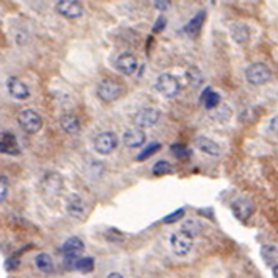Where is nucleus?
<instances>
[{
    "mask_svg": "<svg viewBox=\"0 0 278 278\" xmlns=\"http://www.w3.org/2000/svg\"><path fill=\"white\" fill-rule=\"evenodd\" d=\"M272 274H274L275 278H278V263L274 264V267H272Z\"/></svg>",
    "mask_w": 278,
    "mask_h": 278,
    "instance_id": "36",
    "label": "nucleus"
},
{
    "mask_svg": "<svg viewBox=\"0 0 278 278\" xmlns=\"http://www.w3.org/2000/svg\"><path fill=\"white\" fill-rule=\"evenodd\" d=\"M170 247H172L174 253L178 256H185L189 253V250L192 249V238L189 234H186L185 231H177L170 234Z\"/></svg>",
    "mask_w": 278,
    "mask_h": 278,
    "instance_id": "6",
    "label": "nucleus"
},
{
    "mask_svg": "<svg viewBox=\"0 0 278 278\" xmlns=\"http://www.w3.org/2000/svg\"><path fill=\"white\" fill-rule=\"evenodd\" d=\"M159 117H161V113L156 108H142L139 110L135 116V124L139 128H148V127H153Z\"/></svg>",
    "mask_w": 278,
    "mask_h": 278,
    "instance_id": "9",
    "label": "nucleus"
},
{
    "mask_svg": "<svg viewBox=\"0 0 278 278\" xmlns=\"http://www.w3.org/2000/svg\"><path fill=\"white\" fill-rule=\"evenodd\" d=\"M170 150H172V153L177 158H188L191 155V148L186 147L185 144H181V142L172 144V145H170Z\"/></svg>",
    "mask_w": 278,
    "mask_h": 278,
    "instance_id": "28",
    "label": "nucleus"
},
{
    "mask_svg": "<svg viewBox=\"0 0 278 278\" xmlns=\"http://www.w3.org/2000/svg\"><path fill=\"white\" fill-rule=\"evenodd\" d=\"M63 253L64 255H75V256H80V253L84 252V242L77 238V236H72L69 239L64 241L63 247H61Z\"/></svg>",
    "mask_w": 278,
    "mask_h": 278,
    "instance_id": "17",
    "label": "nucleus"
},
{
    "mask_svg": "<svg viewBox=\"0 0 278 278\" xmlns=\"http://www.w3.org/2000/svg\"><path fill=\"white\" fill-rule=\"evenodd\" d=\"M19 125L27 133H38L42 128V117L35 110H24L19 113L17 117Z\"/></svg>",
    "mask_w": 278,
    "mask_h": 278,
    "instance_id": "3",
    "label": "nucleus"
},
{
    "mask_svg": "<svg viewBox=\"0 0 278 278\" xmlns=\"http://www.w3.org/2000/svg\"><path fill=\"white\" fill-rule=\"evenodd\" d=\"M66 209L68 212L75 219H83L86 216V203L78 194H70L66 200Z\"/></svg>",
    "mask_w": 278,
    "mask_h": 278,
    "instance_id": "11",
    "label": "nucleus"
},
{
    "mask_svg": "<svg viewBox=\"0 0 278 278\" xmlns=\"http://www.w3.org/2000/svg\"><path fill=\"white\" fill-rule=\"evenodd\" d=\"M0 150H2V153L11 155V156H16L20 153V147H19L17 139L13 133H9V132L2 133V139H0Z\"/></svg>",
    "mask_w": 278,
    "mask_h": 278,
    "instance_id": "12",
    "label": "nucleus"
},
{
    "mask_svg": "<svg viewBox=\"0 0 278 278\" xmlns=\"http://www.w3.org/2000/svg\"><path fill=\"white\" fill-rule=\"evenodd\" d=\"M186 78H188V83L191 84V86H194V88H199L202 86V83H203V75H202V72L199 68L196 66H192L186 70Z\"/></svg>",
    "mask_w": 278,
    "mask_h": 278,
    "instance_id": "24",
    "label": "nucleus"
},
{
    "mask_svg": "<svg viewBox=\"0 0 278 278\" xmlns=\"http://www.w3.org/2000/svg\"><path fill=\"white\" fill-rule=\"evenodd\" d=\"M77 271L83 272V274H89L94 271V260L91 256H83V258L78 260L77 263Z\"/></svg>",
    "mask_w": 278,
    "mask_h": 278,
    "instance_id": "27",
    "label": "nucleus"
},
{
    "mask_svg": "<svg viewBox=\"0 0 278 278\" xmlns=\"http://www.w3.org/2000/svg\"><path fill=\"white\" fill-rule=\"evenodd\" d=\"M164 27H166V17L164 16H159L158 20L155 22V25H153V31H155V33H159V31L164 30Z\"/></svg>",
    "mask_w": 278,
    "mask_h": 278,
    "instance_id": "32",
    "label": "nucleus"
},
{
    "mask_svg": "<svg viewBox=\"0 0 278 278\" xmlns=\"http://www.w3.org/2000/svg\"><path fill=\"white\" fill-rule=\"evenodd\" d=\"M8 196V178L5 175L0 177V200L5 202Z\"/></svg>",
    "mask_w": 278,
    "mask_h": 278,
    "instance_id": "29",
    "label": "nucleus"
},
{
    "mask_svg": "<svg viewBox=\"0 0 278 278\" xmlns=\"http://www.w3.org/2000/svg\"><path fill=\"white\" fill-rule=\"evenodd\" d=\"M42 186H44V191L47 194H58L61 186H63V181L61 177L57 174H49L44 181H42Z\"/></svg>",
    "mask_w": 278,
    "mask_h": 278,
    "instance_id": "20",
    "label": "nucleus"
},
{
    "mask_svg": "<svg viewBox=\"0 0 278 278\" xmlns=\"http://www.w3.org/2000/svg\"><path fill=\"white\" fill-rule=\"evenodd\" d=\"M122 141L127 147H141L145 142V133L141 130V128H130V130H127L122 136Z\"/></svg>",
    "mask_w": 278,
    "mask_h": 278,
    "instance_id": "14",
    "label": "nucleus"
},
{
    "mask_svg": "<svg viewBox=\"0 0 278 278\" xmlns=\"http://www.w3.org/2000/svg\"><path fill=\"white\" fill-rule=\"evenodd\" d=\"M203 106H205L207 110H212V108H216V106L220 103V95L216 92V91H212L211 88H208L205 92H203Z\"/></svg>",
    "mask_w": 278,
    "mask_h": 278,
    "instance_id": "22",
    "label": "nucleus"
},
{
    "mask_svg": "<svg viewBox=\"0 0 278 278\" xmlns=\"http://www.w3.org/2000/svg\"><path fill=\"white\" fill-rule=\"evenodd\" d=\"M57 13L66 19H77L83 14V3L78 0H60L55 3Z\"/></svg>",
    "mask_w": 278,
    "mask_h": 278,
    "instance_id": "7",
    "label": "nucleus"
},
{
    "mask_svg": "<svg viewBox=\"0 0 278 278\" xmlns=\"http://www.w3.org/2000/svg\"><path fill=\"white\" fill-rule=\"evenodd\" d=\"M269 127H271V130H272L275 135H278V116L272 117V121H271Z\"/></svg>",
    "mask_w": 278,
    "mask_h": 278,
    "instance_id": "34",
    "label": "nucleus"
},
{
    "mask_svg": "<svg viewBox=\"0 0 278 278\" xmlns=\"http://www.w3.org/2000/svg\"><path fill=\"white\" fill-rule=\"evenodd\" d=\"M196 145L200 148L203 153L211 155V156H219L220 152H222L219 144L212 141V139L207 138V136H197L196 138Z\"/></svg>",
    "mask_w": 278,
    "mask_h": 278,
    "instance_id": "15",
    "label": "nucleus"
},
{
    "mask_svg": "<svg viewBox=\"0 0 278 278\" xmlns=\"http://www.w3.org/2000/svg\"><path fill=\"white\" fill-rule=\"evenodd\" d=\"M159 148H161V144H159V142H150L148 145L144 147V150L136 156V159H138V161H142V159L150 158L153 153H156L159 150Z\"/></svg>",
    "mask_w": 278,
    "mask_h": 278,
    "instance_id": "25",
    "label": "nucleus"
},
{
    "mask_svg": "<svg viewBox=\"0 0 278 278\" xmlns=\"http://www.w3.org/2000/svg\"><path fill=\"white\" fill-rule=\"evenodd\" d=\"M116 68L119 72H122L124 75H133L138 69V60L133 53L130 52H124L121 53L116 60Z\"/></svg>",
    "mask_w": 278,
    "mask_h": 278,
    "instance_id": "10",
    "label": "nucleus"
},
{
    "mask_svg": "<svg viewBox=\"0 0 278 278\" xmlns=\"http://www.w3.org/2000/svg\"><path fill=\"white\" fill-rule=\"evenodd\" d=\"M181 231H185L186 234H189L191 238H194V236H197V234H200L202 225H200V222L196 220V219H188V220H185L183 223H181Z\"/></svg>",
    "mask_w": 278,
    "mask_h": 278,
    "instance_id": "23",
    "label": "nucleus"
},
{
    "mask_svg": "<svg viewBox=\"0 0 278 278\" xmlns=\"http://www.w3.org/2000/svg\"><path fill=\"white\" fill-rule=\"evenodd\" d=\"M230 33H231V38L236 41L238 44H245V42L250 39L249 27L244 24H233L230 27Z\"/></svg>",
    "mask_w": 278,
    "mask_h": 278,
    "instance_id": "19",
    "label": "nucleus"
},
{
    "mask_svg": "<svg viewBox=\"0 0 278 278\" xmlns=\"http://www.w3.org/2000/svg\"><path fill=\"white\" fill-rule=\"evenodd\" d=\"M106 278H124V275L122 274H119V272H111L108 277H106Z\"/></svg>",
    "mask_w": 278,
    "mask_h": 278,
    "instance_id": "35",
    "label": "nucleus"
},
{
    "mask_svg": "<svg viewBox=\"0 0 278 278\" xmlns=\"http://www.w3.org/2000/svg\"><path fill=\"white\" fill-rule=\"evenodd\" d=\"M8 92L11 94L14 99H19V100H25L30 97L28 86L22 80H19L16 77H11L8 80Z\"/></svg>",
    "mask_w": 278,
    "mask_h": 278,
    "instance_id": "13",
    "label": "nucleus"
},
{
    "mask_svg": "<svg viewBox=\"0 0 278 278\" xmlns=\"http://www.w3.org/2000/svg\"><path fill=\"white\" fill-rule=\"evenodd\" d=\"M156 89L161 92L164 97L172 99L180 92V81L172 73H161L156 78Z\"/></svg>",
    "mask_w": 278,
    "mask_h": 278,
    "instance_id": "4",
    "label": "nucleus"
},
{
    "mask_svg": "<svg viewBox=\"0 0 278 278\" xmlns=\"http://www.w3.org/2000/svg\"><path fill=\"white\" fill-rule=\"evenodd\" d=\"M205 16H207V13L205 11H199L194 17H192L189 22L183 27V31L186 35H189V36H196V35H199L200 33V30H202V25H203V22H205Z\"/></svg>",
    "mask_w": 278,
    "mask_h": 278,
    "instance_id": "18",
    "label": "nucleus"
},
{
    "mask_svg": "<svg viewBox=\"0 0 278 278\" xmlns=\"http://www.w3.org/2000/svg\"><path fill=\"white\" fill-rule=\"evenodd\" d=\"M231 211L234 217H238L239 220H247L255 211L253 202L247 197H239L231 203Z\"/></svg>",
    "mask_w": 278,
    "mask_h": 278,
    "instance_id": "8",
    "label": "nucleus"
},
{
    "mask_svg": "<svg viewBox=\"0 0 278 278\" xmlns=\"http://www.w3.org/2000/svg\"><path fill=\"white\" fill-rule=\"evenodd\" d=\"M117 142H119V139H117V136L113 132H103L95 136L94 148L100 155H110L117 147Z\"/></svg>",
    "mask_w": 278,
    "mask_h": 278,
    "instance_id": "5",
    "label": "nucleus"
},
{
    "mask_svg": "<svg viewBox=\"0 0 278 278\" xmlns=\"http://www.w3.org/2000/svg\"><path fill=\"white\" fill-rule=\"evenodd\" d=\"M35 263H36V267L41 272H44V274H52L53 272V261L50 258V255H47V253L36 255Z\"/></svg>",
    "mask_w": 278,
    "mask_h": 278,
    "instance_id": "21",
    "label": "nucleus"
},
{
    "mask_svg": "<svg viewBox=\"0 0 278 278\" xmlns=\"http://www.w3.org/2000/svg\"><path fill=\"white\" fill-rule=\"evenodd\" d=\"M245 78L253 86H261V84H266L272 78V72L264 63H252L245 69Z\"/></svg>",
    "mask_w": 278,
    "mask_h": 278,
    "instance_id": "1",
    "label": "nucleus"
},
{
    "mask_svg": "<svg viewBox=\"0 0 278 278\" xmlns=\"http://www.w3.org/2000/svg\"><path fill=\"white\" fill-rule=\"evenodd\" d=\"M60 125H61L63 130L66 133H69V135H75L80 130V121L73 113H64L60 117Z\"/></svg>",
    "mask_w": 278,
    "mask_h": 278,
    "instance_id": "16",
    "label": "nucleus"
},
{
    "mask_svg": "<svg viewBox=\"0 0 278 278\" xmlns=\"http://www.w3.org/2000/svg\"><path fill=\"white\" fill-rule=\"evenodd\" d=\"M19 264H20V260L17 258V256H9V258L5 261V269L6 271H14L19 267Z\"/></svg>",
    "mask_w": 278,
    "mask_h": 278,
    "instance_id": "31",
    "label": "nucleus"
},
{
    "mask_svg": "<svg viewBox=\"0 0 278 278\" xmlns=\"http://www.w3.org/2000/svg\"><path fill=\"white\" fill-rule=\"evenodd\" d=\"M124 94V86L113 78H105L99 83L97 86V95L103 102H114Z\"/></svg>",
    "mask_w": 278,
    "mask_h": 278,
    "instance_id": "2",
    "label": "nucleus"
},
{
    "mask_svg": "<svg viewBox=\"0 0 278 278\" xmlns=\"http://www.w3.org/2000/svg\"><path fill=\"white\" fill-rule=\"evenodd\" d=\"M153 175L156 177H163V175H167V174H172V166H170L169 161H158L155 166H153Z\"/></svg>",
    "mask_w": 278,
    "mask_h": 278,
    "instance_id": "26",
    "label": "nucleus"
},
{
    "mask_svg": "<svg viewBox=\"0 0 278 278\" xmlns=\"http://www.w3.org/2000/svg\"><path fill=\"white\" fill-rule=\"evenodd\" d=\"M183 216H185V209L181 208V209H177L175 212H172L170 216H167L163 222H164V223H174V222L180 220V217H183Z\"/></svg>",
    "mask_w": 278,
    "mask_h": 278,
    "instance_id": "30",
    "label": "nucleus"
},
{
    "mask_svg": "<svg viewBox=\"0 0 278 278\" xmlns=\"http://www.w3.org/2000/svg\"><path fill=\"white\" fill-rule=\"evenodd\" d=\"M153 5H155V8H158V9H166V8H169L170 2H167V0H158V2H155Z\"/></svg>",
    "mask_w": 278,
    "mask_h": 278,
    "instance_id": "33",
    "label": "nucleus"
}]
</instances>
